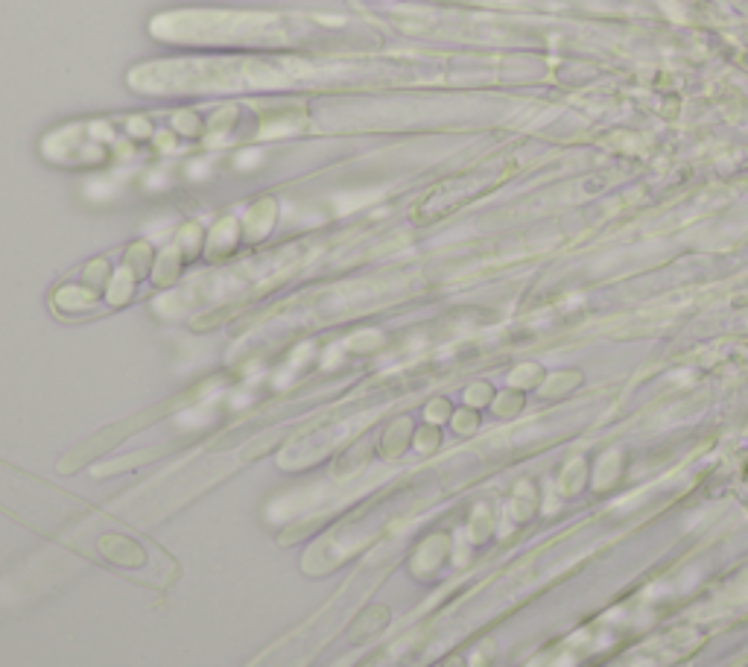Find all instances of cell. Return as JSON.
Listing matches in <instances>:
<instances>
[{
  "mask_svg": "<svg viewBox=\"0 0 748 667\" xmlns=\"http://www.w3.org/2000/svg\"><path fill=\"white\" fill-rule=\"evenodd\" d=\"M331 635V627L325 624V618L322 621H316V624H310V627H304L301 632H296L290 641H284L281 647H275L266 659H261L255 667H304L307 665V659L325 644V638Z\"/></svg>",
  "mask_w": 748,
  "mask_h": 667,
  "instance_id": "6da1fadb",
  "label": "cell"
}]
</instances>
